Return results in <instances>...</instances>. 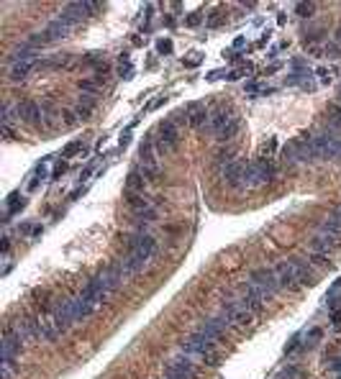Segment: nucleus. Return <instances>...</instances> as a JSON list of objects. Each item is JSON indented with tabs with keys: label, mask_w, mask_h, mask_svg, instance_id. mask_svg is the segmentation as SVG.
<instances>
[{
	"label": "nucleus",
	"mask_w": 341,
	"mask_h": 379,
	"mask_svg": "<svg viewBox=\"0 0 341 379\" xmlns=\"http://www.w3.org/2000/svg\"><path fill=\"white\" fill-rule=\"evenodd\" d=\"M64 172H67V164L62 162V164H59V166H56V169H54V174H52V177H59V174H64Z\"/></svg>",
	"instance_id": "6ab92c4d"
},
{
	"label": "nucleus",
	"mask_w": 341,
	"mask_h": 379,
	"mask_svg": "<svg viewBox=\"0 0 341 379\" xmlns=\"http://www.w3.org/2000/svg\"><path fill=\"white\" fill-rule=\"evenodd\" d=\"M236 131H238V118H234L231 123L226 126V128H221L218 133H215V136H218L221 141H229V139H234V136H236Z\"/></svg>",
	"instance_id": "9d476101"
},
{
	"label": "nucleus",
	"mask_w": 341,
	"mask_h": 379,
	"mask_svg": "<svg viewBox=\"0 0 341 379\" xmlns=\"http://www.w3.org/2000/svg\"><path fill=\"white\" fill-rule=\"evenodd\" d=\"M44 180H47V166H44V164H41V166H39V169H36V177H33V180H31L28 190H36V187H39V185H41Z\"/></svg>",
	"instance_id": "9b49d317"
},
{
	"label": "nucleus",
	"mask_w": 341,
	"mask_h": 379,
	"mask_svg": "<svg viewBox=\"0 0 341 379\" xmlns=\"http://www.w3.org/2000/svg\"><path fill=\"white\" fill-rule=\"evenodd\" d=\"M146 177L139 172V169H131L129 174V180H126V192H144V187H146Z\"/></svg>",
	"instance_id": "6e6552de"
},
{
	"label": "nucleus",
	"mask_w": 341,
	"mask_h": 379,
	"mask_svg": "<svg viewBox=\"0 0 341 379\" xmlns=\"http://www.w3.org/2000/svg\"><path fill=\"white\" fill-rule=\"evenodd\" d=\"M177 141H180V133H177V123L172 118L164 120V123H159L157 128V151L159 154H164V151H172L177 146Z\"/></svg>",
	"instance_id": "f257e3e1"
},
{
	"label": "nucleus",
	"mask_w": 341,
	"mask_h": 379,
	"mask_svg": "<svg viewBox=\"0 0 341 379\" xmlns=\"http://www.w3.org/2000/svg\"><path fill=\"white\" fill-rule=\"evenodd\" d=\"M157 49H159V54H169V51H172V41H169V39H159Z\"/></svg>",
	"instance_id": "4468645a"
},
{
	"label": "nucleus",
	"mask_w": 341,
	"mask_h": 379,
	"mask_svg": "<svg viewBox=\"0 0 341 379\" xmlns=\"http://www.w3.org/2000/svg\"><path fill=\"white\" fill-rule=\"evenodd\" d=\"M321 336H323V331H321V328H313V331L308 333V338H305L303 343L311 349V346H315V343H318V338H321Z\"/></svg>",
	"instance_id": "f8f14e48"
},
{
	"label": "nucleus",
	"mask_w": 341,
	"mask_h": 379,
	"mask_svg": "<svg viewBox=\"0 0 341 379\" xmlns=\"http://www.w3.org/2000/svg\"><path fill=\"white\" fill-rule=\"evenodd\" d=\"M318 77H321V82H331V74H328V70H318Z\"/></svg>",
	"instance_id": "a211bd4d"
},
{
	"label": "nucleus",
	"mask_w": 341,
	"mask_h": 379,
	"mask_svg": "<svg viewBox=\"0 0 341 379\" xmlns=\"http://www.w3.org/2000/svg\"><path fill=\"white\" fill-rule=\"evenodd\" d=\"M195 377V366H192L190 356L185 359H172L164 366V379H192Z\"/></svg>",
	"instance_id": "39448f33"
},
{
	"label": "nucleus",
	"mask_w": 341,
	"mask_h": 379,
	"mask_svg": "<svg viewBox=\"0 0 341 379\" xmlns=\"http://www.w3.org/2000/svg\"><path fill=\"white\" fill-rule=\"evenodd\" d=\"M36 64H39V62H33V59H26V62H16L13 67H10L8 77H10V80H26V77H28V72H31Z\"/></svg>",
	"instance_id": "0eeeda50"
},
{
	"label": "nucleus",
	"mask_w": 341,
	"mask_h": 379,
	"mask_svg": "<svg viewBox=\"0 0 341 379\" xmlns=\"http://www.w3.org/2000/svg\"><path fill=\"white\" fill-rule=\"evenodd\" d=\"M210 123V113H208V108L206 105H200V103H192L187 108V126L192 128H200V126H206Z\"/></svg>",
	"instance_id": "423d86ee"
},
{
	"label": "nucleus",
	"mask_w": 341,
	"mask_h": 379,
	"mask_svg": "<svg viewBox=\"0 0 341 379\" xmlns=\"http://www.w3.org/2000/svg\"><path fill=\"white\" fill-rule=\"evenodd\" d=\"M277 274V282L280 287H295V284H300V266H298V259H292V261H280L272 266Z\"/></svg>",
	"instance_id": "f03ea898"
},
{
	"label": "nucleus",
	"mask_w": 341,
	"mask_h": 379,
	"mask_svg": "<svg viewBox=\"0 0 341 379\" xmlns=\"http://www.w3.org/2000/svg\"><path fill=\"white\" fill-rule=\"evenodd\" d=\"M79 90H82V95H98L100 93V82L85 77V80H79Z\"/></svg>",
	"instance_id": "1a4fd4ad"
},
{
	"label": "nucleus",
	"mask_w": 341,
	"mask_h": 379,
	"mask_svg": "<svg viewBox=\"0 0 341 379\" xmlns=\"http://www.w3.org/2000/svg\"><path fill=\"white\" fill-rule=\"evenodd\" d=\"M336 41H341V28H339V33H336Z\"/></svg>",
	"instance_id": "412c9836"
},
{
	"label": "nucleus",
	"mask_w": 341,
	"mask_h": 379,
	"mask_svg": "<svg viewBox=\"0 0 341 379\" xmlns=\"http://www.w3.org/2000/svg\"><path fill=\"white\" fill-rule=\"evenodd\" d=\"M131 72H133V70H131L129 64H126V67H121V77H131Z\"/></svg>",
	"instance_id": "aec40b11"
},
{
	"label": "nucleus",
	"mask_w": 341,
	"mask_h": 379,
	"mask_svg": "<svg viewBox=\"0 0 341 379\" xmlns=\"http://www.w3.org/2000/svg\"><path fill=\"white\" fill-rule=\"evenodd\" d=\"M249 284L259 287V289H262V292H264L267 297H272V295L277 292V289H282V287H280V282H277L275 269H257L252 277H249Z\"/></svg>",
	"instance_id": "7ed1b4c3"
},
{
	"label": "nucleus",
	"mask_w": 341,
	"mask_h": 379,
	"mask_svg": "<svg viewBox=\"0 0 341 379\" xmlns=\"http://www.w3.org/2000/svg\"><path fill=\"white\" fill-rule=\"evenodd\" d=\"M79 149H82V143H79V141L70 143V146L64 149V157H75V151H79ZM82 151H85V149H82Z\"/></svg>",
	"instance_id": "2eb2a0df"
},
{
	"label": "nucleus",
	"mask_w": 341,
	"mask_h": 379,
	"mask_svg": "<svg viewBox=\"0 0 341 379\" xmlns=\"http://www.w3.org/2000/svg\"><path fill=\"white\" fill-rule=\"evenodd\" d=\"M16 116H18L21 120H26V123H33V126L47 123L44 108H41L39 103H33V100H24V103H18V105H16Z\"/></svg>",
	"instance_id": "20e7f679"
},
{
	"label": "nucleus",
	"mask_w": 341,
	"mask_h": 379,
	"mask_svg": "<svg viewBox=\"0 0 341 379\" xmlns=\"http://www.w3.org/2000/svg\"><path fill=\"white\" fill-rule=\"evenodd\" d=\"M295 374H298V369H295V366H290L288 372H282V377H280V379H292Z\"/></svg>",
	"instance_id": "f3484780"
},
{
	"label": "nucleus",
	"mask_w": 341,
	"mask_h": 379,
	"mask_svg": "<svg viewBox=\"0 0 341 379\" xmlns=\"http://www.w3.org/2000/svg\"><path fill=\"white\" fill-rule=\"evenodd\" d=\"M200 21H203V13H200V10H198V13H192V16H187V21H185V24H187V26H198V24H200Z\"/></svg>",
	"instance_id": "dca6fc26"
},
{
	"label": "nucleus",
	"mask_w": 341,
	"mask_h": 379,
	"mask_svg": "<svg viewBox=\"0 0 341 379\" xmlns=\"http://www.w3.org/2000/svg\"><path fill=\"white\" fill-rule=\"evenodd\" d=\"M313 10H315V5L313 3H298V16H313Z\"/></svg>",
	"instance_id": "ddd939ff"
}]
</instances>
